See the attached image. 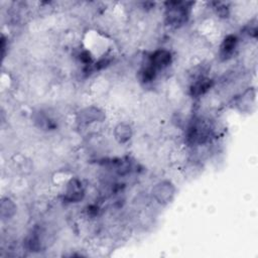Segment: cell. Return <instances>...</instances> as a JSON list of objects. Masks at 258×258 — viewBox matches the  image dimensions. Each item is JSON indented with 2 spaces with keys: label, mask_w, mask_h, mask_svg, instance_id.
Returning a JSON list of instances; mask_svg holds the SVG:
<instances>
[{
  "label": "cell",
  "mask_w": 258,
  "mask_h": 258,
  "mask_svg": "<svg viewBox=\"0 0 258 258\" xmlns=\"http://www.w3.org/2000/svg\"><path fill=\"white\" fill-rule=\"evenodd\" d=\"M165 22L171 27L185 24L189 18L192 2L169 1L165 3Z\"/></svg>",
  "instance_id": "cell-1"
},
{
  "label": "cell",
  "mask_w": 258,
  "mask_h": 258,
  "mask_svg": "<svg viewBox=\"0 0 258 258\" xmlns=\"http://www.w3.org/2000/svg\"><path fill=\"white\" fill-rule=\"evenodd\" d=\"M214 86V80L205 77V76H200L194 80L189 87V95L194 98H199L208 93L211 88Z\"/></svg>",
  "instance_id": "cell-6"
},
{
  "label": "cell",
  "mask_w": 258,
  "mask_h": 258,
  "mask_svg": "<svg viewBox=\"0 0 258 258\" xmlns=\"http://www.w3.org/2000/svg\"><path fill=\"white\" fill-rule=\"evenodd\" d=\"M174 195L175 187L169 180L159 181L152 188V197L160 205H166L170 203Z\"/></svg>",
  "instance_id": "cell-4"
},
{
  "label": "cell",
  "mask_w": 258,
  "mask_h": 258,
  "mask_svg": "<svg viewBox=\"0 0 258 258\" xmlns=\"http://www.w3.org/2000/svg\"><path fill=\"white\" fill-rule=\"evenodd\" d=\"M104 118L103 112L95 107L86 108L79 114V122L80 124H90L96 121H101Z\"/></svg>",
  "instance_id": "cell-7"
},
{
  "label": "cell",
  "mask_w": 258,
  "mask_h": 258,
  "mask_svg": "<svg viewBox=\"0 0 258 258\" xmlns=\"http://www.w3.org/2000/svg\"><path fill=\"white\" fill-rule=\"evenodd\" d=\"M239 37L236 34H228L224 37L222 40V43L220 45L219 49V56L222 60H228L231 58L239 44Z\"/></svg>",
  "instance_id": "cell-5"
},
{
  "label": "cell",
  "mask_w": 258,
  "mask_h": 258,
  "mask_svg": "<svg viewBox=\"0 0 258 258\" xmlns=\"http://www.w3.org/2000/svg\"><path fill=\"white\" fill-rule=\"evenodd\" d=\"M86 195V188L83 181L80 178L74 177L69 180L66 185L62 199L64 203L75 204L84 200Z\"/></svg>",
  "instance_id": "cell-2"
},
{
  "label": "cell",
  "mask_w": 258,
  "mask_h": 258,
  "mask_svg": "<svg viewBox=\"0 0 258 258\" xmlns=\"http://www.w3.org/2000/svg\"><path fill=\"white\" fill-rule=\"evenodd\" d=\"M158 73L167 69L172 62V53L170 50L165 48H157L147 55L145 60Z\"/></svg>",
  "instance_id": "cell-3"
},
{
  "label": "cell",
  "mask_w": 258,
  "mask_h": 258,
  "mask_svg": "<svg viewBox=\"0 0 258 258\" xmlns=\"http://www.w3.org/2000/svg\"><path fill=\"white\" fill-rule=\"evenodd\" d=\"M132 127L128 123H120L115 127L114 136L119 143H126L132 137Z\"/></svg>",
  "instance_id": "cell-8"
},
{
  "label": "cell",
  "mask_w": 258,
  "mask_h": 258,
  "mask_svg": "<svg viewBox=\"0 0 258 258\" xmlns=\"http://www.w3.org/2000/svg\"><path fill=\"white\" fill-rule=\"evenodd\" d=\"M158 72L154 70L151 66H149L147 62H145L139 71V79L145 85L152 84L156 80Z\"/></svg>",
  "instance_id": "cell-9"
},
{
  "label": "cell",
  "mask_w": 258,
  "mask_h": 258,
  "mask_svg": "<svg viewBox=\"0 0 258 258\" xmlns=\"http://www.w3.org/2000/svg\"><path fill=\"white\" fill-rule=\"evenodd\" d=\"M217 6L215 7L216 13L219 17L227 18L230 14V8L226 3H216Z\"/></svg>",
  "instance_id": "cell-10"
}]
</instances>
